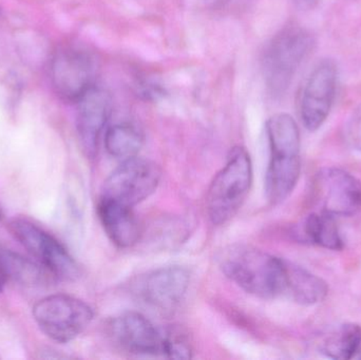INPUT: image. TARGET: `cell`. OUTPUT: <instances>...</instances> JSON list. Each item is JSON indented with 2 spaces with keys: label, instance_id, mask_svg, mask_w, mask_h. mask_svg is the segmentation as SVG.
Masks as SVG:
<instances>
[{
  "label": "cell",
  "instance_id": "obj_1",
  "mask_svg": "<svg viewBox=\"0 0 361 360\" xmlns=\"http://www.w3.org/2000/svg\"><path fill=\"white\" fill-rule=\"evenodd\" d=\"M269 167L265 175V194L273 205L283 202L296 187L300 177V131L294 118L275 114L267 123Z\"/></svg>",
  "mask_w": 361,
  "mask_h": 360
},
{
  "label": "cell",
  "instance_id": "obj_2",
  "mask_svg": "<svg viewBox=\"0 0 361 360\" xmlns=\"http://www.w3.org/2000/svg\"><path fill=\"white\" fill-rule=\"evenodd\" d=\"M225 276L246 293L262 299L283 295L284 259L248 245H233L219 258Z\"/></svg>",
  "mask_w": 361,
  "mask_h": 360
},
{
  "label": "cell",
  "instance_id": "obj_3",
  "mask_svg": "<svg viewBox=\"0 0 361 360\" xmlns=\"http://www.w3.org/2000/svg\"><path fill=\"white\" fill-rule=\"evenodd\" d=\"M252 184V164L250 154L241 146L233 148L226 164L216 173L208 188L206 207L214 225H222L241 209Z\"/></svg>",
  "mask_w": 361,
  "mask_h": 360
},
{
  "label": "cell",
  "instance_id": "obj_4",
  "mask_svg": "<svg viewBox=\"0 0 361 360\" xmlns=\"http://www.w3.org/2000/svg\"><path fill=\"white\" fill-rule=\"evenodd\" d=\"M311 34L299 25H288L269 40L263 54V75L269 94L281 97L313 49Z\"/></svg>",
  "mask_w": 361,
  "mask_h": 360
},
{
  "label": "cell",
  "instance_id": "obj_5",
  "mask_svg": "<svg viewBox=\"0 0 361 360\" xmlns=\"http://www.w3.org/2000/svg\"><path fill=\"white\" fill-rule=\"evenodd\" d=\"M32 314L40 331L61 344L78 337L94 317L88 304L63 294L42 298L34 306Z\"/></svg>",
  "mask_w": 361,
  "mask_h": 360
},
{
  "label": "cell",
  "instance_id": "obj_6",
  "mask_svg": "<svg viewBox=\"0 0 361 360\" xmlns=\"http://www.w3.org/2000/svg\"><path fill=\"white\" fill-rule=\"evenodd\" d=\"M97 71V58L86 46H61L51 61L53 90L61 101L76 104L95 86Z\"/></svg>",
  "mask_w": 361,
  "mask_h": 360
},
{
  "label": "cell",
  "instance_id": "obj_7",
  "mask_svg": "<svg viewBox=\"0 0 361 360\" xmlns=\"http://www.w3.org/2000/svg\"><path fill=\"white\" fill-rule=\"evenodd\" d=\"M190 275L182 266H165L140 277L133 285L135 299L150 312L171 317L188 291Z\"/></svg>",
  "mask_w": 361,
  "mask_h": 360
},
{
  "label": "cell",
  "instance_id": "obj_8",
  "mask_svg": "<svg viewBox=\"0 0 361 360\" xmlns=\"http://www.w3.org/2000/svg\"><path fill=\"white\" fill-rule=\"evenodd\" d=\"M8 232L33 259L39 262L56 280L71 281L78 276V266L69 252L44 228L23 218L8 224Z\"/></svg>",
  "mask_w": 361,
  "mask_h": 360
},
{
  "label": "cell",
  "instance_id": "obj_9",
  "mask_svg": "<svg viewBox=\"0 0 361 360\" xmlns=\"http://www.w3.org/2000/svg\"><path fill=\"white\" fill-rule=\"evenodd\" d=\"M161 175L160 167L152 161L139 156L123 161L104 183L101 198L133 209L156 192Z\"/></svg>",
  "mask_w": 361,
  "mask_h": 360
},
{
  "label": "cell",
  "instance_id": "obj_10",
  "mask_svg": "<svg viewBox=\"0 0 361 360\" xmlns=\"http://www.w3.org/2000/svg\"><path fill=\"white\" fill-rule=\"evenodd\" d=\"M110 340L121 350L135 356H164V330L137 312L114 317L108 325Z\"/></svg>",
  "mask_w": 361,
  "mask_h": 360
},
{
  "label": "cell",
  "instance_id": "obj_11",
  "mask_svg": "<svg viewBox=\"0 0 361 360\" xmlns=\"http://www.w3.org/2000/svg\"><path fill=\"white\" fill-rule=\"evenodd\" d=\"M338 69L333 61L314 68L301 93L299 112L305 128L316 131L326 122L336 97Z\"/></svg>",
  "mask_w": 361,
  "mask_h": 360
},
{
  "label": "cell",
  "instance_id": "obj_12",
  "mask_svg": "<svg viewBox=\"0 0 361 360\" xmlns=\"http://www.w3.org/2000/svg\"><path fill=\"white\" fill-rule=\"evenodd\" d=\"M314 199L322 213L349 217L361 209V183L339 168H324L316 175Z\"/></svg>",
  "mask_w": 361,
  "mask_h": 360
},
{
  "label": "cell",
  "instance_id": "obj_13",
  "mask_svg": "<svg viewBox=\"0 0 361 360\" xmlns=\"http://www.w3.org/2000/svg\"><path fill=\"white\" fill-rule=\"evenodd\" d=\"M76 116V131L85 154L93 158L111 112V97L103 89L91 88L80 101Z\"/></svg>",
  "mask_w": 361,
  "mask_h": 360
},
{
  "label": "cell",
  "instance_id": "obj_14",
  "mask_svg": "<svg viewBox=\"0 0 361 360\" xmlns=\"http://www.w3.org/2000/svg\"><path fill=\"white\" fill-rule=\"evenodd\" d=\"M97 215L108 238L120 249H129L139 242L141 225L133 207L99 198Z\"/></svg>",
  "mask_w": 361,
  "mask_h": 360
},
{
  "label": "cell",
  "instance_id": "obj_15",
  "mask_svg": "<svg viewBox=\"0 0 361 360\" xmlns=\"http://www.w3.org/2000/svg\"><path fill=\"white\" fill-rule=\"evenodd\" d=\"M0 271L6 283L25 287H42L56 280L46 268L6 247H0Z\"/></svg>",
  "mask_w": 361,
  "mask_h": 360
},
{
  "label": "cell",
  "instance_id": "obj_16",
  "mask_svg": "<svg viewBox=\"0 0 361 360\" xmlns=\"http://www.w3.org/2000/svg\"><path fill=\"white\" fill-rule=\"evenodd\" d=\"M286 276H284L283 295L302 306L322 302L328 295V285L316 275L301 266L284 260Z\"/></svg>",
  "mask_w": 361,
  "mask_h": 360
},
{
  "label": "cell",
  "instance_id": "obj_17",
  "mask_svg": "<svg viewBox=\"0 0 361 360\" xmlns=\"http://www.w3.org/2000/svg\"><path fill=\"white\" fill-rule=\"evenodd\" d=\"M143 144V133L130 123H120L105 131V148L114 158L122 161L135 158Z\"/></svg>",
  "mask_w": 361,
  "mask_h": 360
},
{
  "label": "cell",
  "instance_id": "obj_18",
  "mask_svg": "<svg viewBox=\"0 0 361 360\" xmlns=\"http://www.w3.org/2000/svg\"><path fill=\"white\" fill-rule=\"evenodd\" d=\"M361 346V328L354 323L341 325L333 331L320 346L322 354L329 359H353Z\"/></svg>",
  "mask_w": 361,
  "mask_h": 360
},
{
  "label": "cell",
  "instance_id": "obj_19",
  "mask_svg": "<svg viewBox=\"0 0 361 360\" xmlns=\"http://www.w3.org/2000/svg\"><path fill=\"white\" fill-rule=\"evenodd\" d=\"M305 232L311 242L331 251H341L343 241L333 216L326 213H312L305 222Z\"/></svg>",
  "mask_w": 361,
  "mask_h": 360
},
{
  "label": "cell",
  "instance_id": "obj_20",
  "mask_svg": "<svg viewBox=\"0 0 361 360\" xmlns=\"http://www.w3.org/2000/svg\"><path fill=\"white\" fill-rule=\"evenodd\" d=\"M164 330L165 359H189L192 357V345L188 334L178 327Z\"/></svg>",
  "mask_w": 361,
  "mask_h": 360
},
{
  "label": "cell",
  "instance_id": "obj_21",
  "mask_svg": "<svg viewBox=\"0 0 361 360\" xmlns=\"http://www.w3.org/2000/svg\"><path fill=\"white\" fill-rule=\"evenodd\" d=\"M345 137L354 149L361 151V106L354 111L348 122Z\"/></svg>",
  "mask_w": 361,
  "mask_h": 360
},
{
  "label": "cell",
  "instance_id": "obj_22",
  "mask_svg": "<svg viewBox=\"0 0 361 360\" xmlns=\"http://www.w3.org/2000/svg\"><path fill=\"white\" fill-rule=\"evenodd\" d=\"M204 6H208V8H222L225 4H228L231 0H200Z\"/></svg>",
  "mask_w": 361,
  "mask_h": 360
},
{
  "label": "cell",
  "instance_id": "obj_23",
  "mask_svg": "<svg viewBox=\"0 0 361 360\" xmlns=\"http://www.w3.org/2000/svg\"><path fill=\"white\" fill-rule=\"evenodd\" d=\"M6 283V279H4V275H2L1 271H0V293H1L2 290H4Z\"/></svg>",
  "mask_w": 361,
  "mask_h": 360
},
{
  "label": "cell",
  "instance_id": "obj_24",
  "mask_svg": "<svg viewBox=\"0 0 361 360\" xmlns=\"http://www.w3.org/2000/svg\"><path fill=\"white\" fill-rule=\"evenodd\" d=\"M305 2H309V4H311V2L315 1V0H303Z\"/></svg>",
  "mask_w": 361,
  "mask_h": 360
},
{
  "label": "cell",
  "instance_id": "obj_25",
  "mask_svg": "<svg viewBox=\"0 0 361 360\" xmlns=\"http://www.w3.org/2000/svg\"><path fill=\"white\" fill-rule=\"evenodd\" d=\"M0 222H1V213H0Z\"/></svg>",
  "mask_w": 361,
  "mask_h": 360
}]
</instances>
